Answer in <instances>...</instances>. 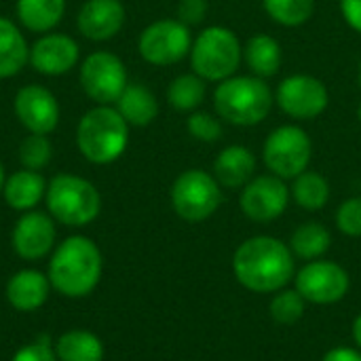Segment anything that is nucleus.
Instances as JSON below:
<instances>
[{
    "label": "nucleus",
    "mask_w": 361,
    "mask_h": 361,
    "mask_svg": "<svg viewBox=\"0 0 361 361\" xmlns=\"http://www.w3.org/2000/svg\"><path fill=\"white\" fill-rule=\"evenodd\" d=\"M294 254L277 237L258 235L245 239L233 254L237 283L254 294H275L288 288L296 275Z\"/></svg>",
    "instance_id": "1"
},
{
    "label": "nucleus",
    "mask_w": 361,
    "mask_h": 361,
    "mask_svg": "<svg viewBox=\"0 0 361 361\" xmlns=\"http://www.w3.org/2000/svg\"><path fill=\"white\" fill-rule=\"evenodd\" d=\"M104 256L97 243L82 235L66 237L55 245L49 260L51 288L66 298H85L102 281Z\"/></svg>",
    "instance_id": "2"
},
{
    "label": "nucleus",
    "mask_w": 361,
    "mask_h": 361,
    "mask_svg": "<svg viewBox=\"0 0 361 361\" xmlns=\"http://www.w3.org/2000/svg\"><path fill=\"white\" fill-rule=\"evenodd\" d=\"M129 146V125L114 106H95L76 125V148L93 165L118 161Z\"/></svg>",
    "instance_id": "3"
},
{
    "label": "nucleus",
    "mask_w": 361,
    "mask_h": 361,
    "mask_svg": "<svg viewBox=\"0 0 361 361\" xmlns=\"http://www.w3.org/2000/svg\"><path fill=\"white\" fill-rule=\"evenodd\" d=\"M275 93L264 78L254 74L231 76L218 82L214 91L216 114L237 127H254L262 123L273 110Z\"/></svg>",
    "instance_id": "4"
},
{
    "label": "nucleus",
    "mask_w": 361,
    "mask_h": 361,
    "mask_svg": "<svg viewBox=\"0 0 361 361\" xmlns=\"http://www.w3.org/2000/svg\"><path fill=\"white\" fill-rule=\"evenodd\" d=\"M49 216L63 226H87L102 212V195L93 182L76 173H57L47 184Z\"/></svg>",
    "instance_id": "5"
},
{
    "label": "nucleus",
    "mask_w": 361,
    "mask_h": 361,
    "mask_svg": "<svg viewBox=\"0 0 361 361\" xmlns=\"http://www.w3.org/2000/svg\"><path fill=\"white\" fill-rule=\"evenodd\" d=\"M243 61V47L239 36L224 25L205 27L190 47L192 72L203 80L222 82L237 74Z\"/></svg>",
    "instance_id": "6"
},
{
    "label": "nucleus",
    "mask_w": 361,
    "mask_h": 361,
    "mask_svg": "<svg viewBox=\"0 0 361 361\" xmlns=\"http://www.w3.org/2000/svg\"><path fill=\"white\" fill-rule=\"evenodd\" d=\"M169 201L184 222H205L222 205V186L205 169H186L173 180Z\"/></svg>",
    "instance_id": "7"
},
{
    "label": "nucleus",
    "mask_w": 361,
    "mask_h": 361,
    "mask_svg": "<svg viewBox=\"0 0 361 361\" xmlns=\"http://www.w3.org/2000/svg\"><path fill=\"white\" fill-rule=\"evenodd\" d=\"M262 159L273 176L294 180L309 169L313 159V142L302 127L281 125L269 133L262 148Z\"/></svg>",
    "instance_id": "8"
},
{
    "label": "nucleus",
    "mask_w": 361,
    "mask_h": 361,
    "mask_svg": "<svg viewBox=\"0 0 361 361\" xmlns=\"http://www.w3.org/2000/svg\"><path fill=\"white\" fill-rule=\"evenodd\" d=\"M78 80L89 99L97 106H112L129 85L123 59L110 51L89 53L78 70Z\"/></svg>",
    "instance_id": "9"
},
{
    "label": "nucleus",
    "mask_w": 361,
    "mask_h": 361,
    "mask_svg": "<svg viewBox=\"0 0 361 361\" xmlns=\"http://www.w3.org/2000/svg\"><path fill=\"white\" fill-rule=\"evenodd\" d=\"M294 288L309 305H336L347 298L351 290V275L343 264L319 258L296 271Z\"/></svg>",
    "instance_id": "10"
},
{
    "label": "nucleus",
    "mask_w": 361,
    "mask_h": 361,
    "mask_svg": "<svg viewBox=\"0 0 361 361\" xmlns=\"http://www.w3.org/2000/svg\"><path fill=\"white\" fill-rule=\"evenodd\" d=\"M190 27L180 19H159L146 25L137 38V51L150 66H173L190 55Z\"/></svg>",
    "instance_id": "11"
},
{
    "label": "nucleus",
    "mask_w": 361,
    "mask_h": 361,
    "mask_svg": "<svg viewBox=\"0 0 361 361\" xmlns=\"http://www.w3.org/2000/svg\"><path fill=\"white\" fill-rule=\"evenodd\" d=\"M277 106L296 121H313L330 104L328 87L311 74H292L283 78L275 93Z\"/></svg>",
    "instance_id": "12"
},
{
    "label": "nucleus",
    "mask_w": 361,
    "mask_h": 361,
    "mask_svg": "<svg viewBox=\"0 0 361 361\" xmlns=\"http://www.w3.org/2000/svg\"><path fill=\"white\" fill-rule=\"evenodd\" d=\"M292 192L286 180L269 173V176H254L243 188L239 197L241 212L258 224H269L281 218L290 205Z\"/></svg>",
    "instance_id": "13"
},
{
    "label": "nucleus",
    "mask_w": 361,
    "mask_h": 361,
    "mask_svg": "<svg viewBox=\"0 0 361 361\" xmlns=\"http://www.w3.org/2000/svg\"><path fill=\"white\" fill-rule=\"evenodd\" d=\"M57 239L55 220L44 212H23L11 233L13 252L27 262H36L53 254Z\"/></svg>",
    "instance_id": "14"
},
{
    "label": "nucleus",
    "mask_w": 361,
    "mask_h": 361,
    "mask_svg": "<svg viewBox=\"0 0 361 361\" xmlns=\"http://www.w3.org/2000/svg\"><path fill=\"white\" fill-rule=\"evenodd\" d=\"M13 110L27 133L49 135L59 125V102L42 85H25L15 93Z\"/></svg>",
    "instance_id": "15"
},
{
    "label": "nucleus",
    "mask_w": 361,
    "mask_h": 361,
    "mask_svg": "<svg viewBox=\"0 0 361 361\" xmlns=\"http://www.w3.org/2000/svg\"><path fill=\"white\" fill-rule=\"evenodd\" d=\"M80 61L78 42L59 32L42 34L30 47V66L42 76H61L76 68Z\"/></svg>",
    "instance_id": "16"
},
{
    "label": "nucleus",
    "mask_w": 361,
    "mask_h": 361,
    "mask_svg": "<svg viewBox=\"0 0 361 361\" xmlns=\"http://www.w3.org/2000/svg\"><path fill=\"white\" fill-rule=\"evenodd\" d=\"M125 19L127 11L121 0H87L78 11L76 27L85 38L106 42L123 30Z\"/></svg>",
    "instance_id": "17"
},
{
    "label": "nucleus",
    "mask_w": 361,
    "mask_h": 361,
    "mask_svg": "<svg viewBox=\"0 0 361 361\" xmlns=\"http://www.w3.org/2000/svg\"><path fill=\"white\" fill-rule=\"evenodd\" d=\"M51 294V281L49 275L36 271V269H21L6 281L4 296L11 309L19 313H32L44 307Z\"/></svg>",
    "instance_id": "18"
},
{
    "label": "nucleus",
    "mask_w": 361,
    "mask_h": 361,
    "mask_svg": "<svg viewBox=\"0 0 361 361\" xmlns=\"http://www.w3.org/2000/svg\"><path fill=\"white\" fill-rule=\"evenodd\" d=\"M256 173V157L247 146L233 144L220 150L214 161V178L222 188H243Z\"/></svg>",
    "instance_id": "19"
},
{
    "label": "nucleus",
    "mask_w": 361,
    "mask_h": 361,
    "mask_svg": "<svg viewBox=\"0 0 361 361\" xmlns=\"http://www.w3.org/2000/svg\"><path fill=\"white\" fill-rule=\"evenodd\" d=\"M47 195V180L40 171L19 169L6 176L2 186L4 203L15 212H32Z\"/></svg>",
    "instance_id": "20"
},
{
    "label": "nucleus",
    "mask_w": 361,
    "mask_h": 361,
    "mask_svg": "<svg viewBox=\"0 0 361 361\" xmlns=\"http://www.w3.org/2000/svg\"><path fill=\"white\" fill-rule=\"evenodd\" d=\"M30 63V44L19 25L0 15V80L13 78Z\"/></svg>",
    "instance_id": "21"
},
{
    "label": "nucleus",
    "mask_w": 361,
    "mask_h": 361,
    "mask_svg": "<svg viewBox=\"0 0 361 361\" xmlns=\"http://www.w3.org/2000/svg\"><path fill=\"white\" fill-rule=\"evenodd\" d=\"M114 108L121 112L129 127H146L159 116L157 95L140 82H129L116 99Z\"/></svg>",
    "instance_id": "22"
},
{
    "label": "nucleus",
    "mask_w": 361,
    "mask_h": 361,
    "mask_svg": "<svg viewBox=\"0 0 361 361\" xmlns=\"http://www.w3.org/2000/svg\"><path fill=\"white\" fill-rule=\"evenodd\" d=\"M243 59L254 76L267 80L275 76L281 68V44L269 34H254L243 47Z\"/></svg>",
    "instance_id": "23"
},
{
    "label": "nucleus",
    "mask_w": 361,
    "mask_h": 361,
    "mask_svg": "<svg viewBox=\"0 0 361 361\" xmlns=\"http://www.w3.org/2000/svg\"><path fill=\"white\" fill-rule=\"evenodd\" d=\"M19 23L34 34H49L66 15V0H17Z\"/></svg>",
    "instance_id": "24"
},
{
    "label": "nucleus",
    "mask_w": 361,
    "mask_h": 361,
    "mask_svg": "<svg viewBox=\"0 0 361 361\" xmlns=\"http://www.w3.org/2000/svg\"><path fill=\"white\" fill-rule=\"evenodd\" d=\"M59 361H104V343L89 330H68L55 343Z\"/></svg>",
    "instance_id": "25"
},
{
    "label": "nucleus",
    "mask_w": 361,
    "mask_h": 361,
    "mask_svg": "<svg viewBox=\"0 0 361 361\" xmlns=\"http://www.w3.org/2000/svg\"><path fill=\"white\" fill-rule=\"evenodd\" d=\"M288 245H290L294 258L311 262V260H319L328 254V250L332 245V235H330L328 226L311 220V222L300 224L292 233Z\"/></svg>",
    "instance_id": "26"
},
{
    "label": "nucleus",
    "mask_w": 361,
    "mask_h": 361,
    "mask_svg": "<svg viewBox=\"0 0 361 361\" xmlns=\"http://www.w3.org/2000/svg\"><path fill=\"white\" fill-rule=\"evenodd\" d=\"M290 192L298 207H302L307 212H319L330 201V182L319 171L307 169L294 178Z\"/></svg>",
    "instance_id": "27"
},
{
    "label": "nucleus",
    "mask_w": 361,
    "mask_h": 361,
    "mask_svg": "<svg viewBox=\"0 0 361 361\" xmlns=\"http://www.w3.org/2000/svg\"><path fill=\"white\" fill-rule=\"evenodd\" d=\"M207 80H203L199 74L190 72V74H180L176 76L169 87H167V102L171 108L180 110V112H195L207 93L205 87Z\"/></svg>",
    "instance_id": "28"
},
{
    "label": "nucleus",
    "mask_w": 361,
    "mask_h": 361,
    "mask_svg": "<svg viewBox=\"0 0 361 361\" xmlns=\"http://www.w3.org/2000/svg\"><path fill=\"white\" fill-rule=\"evenodd\" d=\"M307 307H309V302L302 298V294L296 288H283L273 294V298L269 302V313L275 324L294 326L305 317Z\"/></svg>",
    "instance_id": "29"
},
{
    "label": "nucleus",
    "mask_w": 361,
    "mask_h": 361,
    "mask_svg": "<svg viewBox=\"0 0 361 361\" xmlns=\"http://www.w3.org/2000/svg\"><path fill=\"white\" fill-rule=\"evenodd\" d=\"M269 17L283 27H298L315 13V0H262Z\"/></svg>",
    "instance_id": "30"
},
{
    "label": "nucleus",
    "mask_w": 361,
    "mask_h": 361,
    "mask_svg": "<svg viewBox=\"0 0 361 361\" xmlns=\"http://www.w3.org/2000/svg\"><path fill=\"white\" fill-rule=\"evenodd\" d=\"M51 157H53V144L47 135L30 133L19 144V163L23 165V169L40 171L51 163Z\"/></svg>",
    "instance_id": "31"
},
{
    "label": "nucleus",
    "mask_w": 361,
    "mask_h": 361,
    "mask_svg": "<svg viewBox=\"0 0 361 361\" xmlns=\"http://www.w3.org/2000/svg\"><path fill=\"white\" fill-rule=\"evenodd\" d=\"M186 129L192 140L203 144H214L222 137V121L220 116H214L209 112H190V116L186 118Z\"/></svg>",
    "instance_id": "32"
},
{
    "label": "nucleus",
    "mask_w": 361,
    "mask_h": 361,
    "mask_svg": "<svg viewBox=\"0 0 361 361\" xmlns=\"http://www.w3.org/2000/svg\"><path fill=\"white\" fill-rule=\"evenodd\" d=\"M336 228L351 239L361 237V197H351L338 205Z\"/></svg>",
    "instance_id": "33"
},
{
    "label": "nucleus",
    "mask_w": 361,
    "mask_h": 361,
    "mask_svg": "<svg viewBox=\"0 0 361 361\" xmlns=\"http://www.w3.org/2000/svg\"><path fill=\"white\" fill-rule=\"evenodd\" d=\"M11 361H59L55 355V345H51V338L47 334L34 338L32 343H25L15 351Z\"/></svg>",
    "instance_id": "34"
},
{
    "label": "nucleus",
    "mask_w": 361,
    "mask_h": 361,
    "mask_svg": "<svg viewBox=\"0 0 361 361\" xmlns=\"http://www.w3.org/2000/svg\"><path fill=\"white\" fill-rule=\"evenodd\" d=\"M207 15V0H180L178 4V19L182 23L199 25Z\"/></svg>",
    "instance_id": "35"
},
{
    "label": "nucleus",
    "mask_w": 361,
    "mask_h": 361,
    "mask_svg": "<svg viewBox=\"0 0 361 361\" xmlns=\"http://www.w3.org/2000/svg\"><path fill=\"white\" fill-rule=\"evenodd\" d=\"M341 11L345 21L361 34V0H341Z\"/></svg>",
    "instance_id": "36"
},
{
    "label": "nucleus",
    "mask_w": 361,
    "mask_h": 361,
    "mask_svg": "<svg viewBox=\"0 0 361 361\" xmlns=\"http://www.w3.org/2000/svg\"><path fill=\"white\" fill-rule=\"evenodd\" d=\"M322 361H361V351L357 347H334Z\"/></svg>",
    "instance_id": "37"
},
{
    "label": "nucleus",
    "mask_w": 361,
    "mask_h": 361,
    "mask_svg": "<svg viewBox=\"0 0 361 361\" xmlns=\"http://www.w3.org/2000/svg\"><path fill=\"white\" fill-rule=\"evenodd\" d=\"M351 336H353V343L355 347L361 351V313L353 319V326H351Z\"/></svg>",
    "instance_id": "38"
},
{
    "label": "nucleus",
    "mask_w": 361,
    "mask_h": 361,
    "mask_svg": "<svg viewBox=\"0 0 361 361\" xmlns=\"http://www.w3.org/2000/svg\"><path fill=\"white\" fill-rule=\"evenodd\" d=\"M4 180H6V173H4V167H2V161H0V195H2V186H4Z\"/></svg>",
    "instance_id": "39"
},
{
    "label": "nucleus",
    "mask_w": 361,
    "mask_h": 361,
    "mask_svg": "<svg viewBox=\"0 0 361 361\" xmlns=\"http://www.w3.org/2000/svg\"><path fill=\"white\" fill-rule=\"evenodd\" d=\"M357 118H360V123H361V106H360V110H357Z\"/></svg>",
    "instance_id": "40"
},
{
    "label": "nucleus",
    "mask_w": 361,
    "mask_h": 361,
    "mask_svg": "<svg viewBox=\"0 0 361 361\" xmlns=\"http://www.w3.org/2000/svg\"><path fill=\"white\" fill-rule=\"evenodd\" d=\"M360 85H361V63H360Z\"/></svg>",
    "instance_id": "41"
}]
</instances>
